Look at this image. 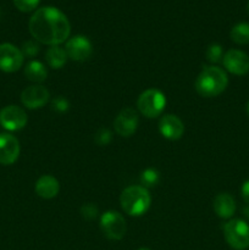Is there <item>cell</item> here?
<instances>
[{
  "label": "cell",
  "mask_w": 249,
  "mask_h": 250,
  "mask_svg": "<svg viewBox=\"0 0 249 250\" xmlns=\"http://www.w3.org/2000/svg\"><path fill=\"white\" fill-rule=\"evenodd\" d=\"M28 29L34 41L46 45L65 43L71 33V24L66 15L54 6L37 10L28 22Z\"/></svg>",
  "instance_id": "cell-1"
},
{
  "label": "cell",
  "mask_w": 249,
  "mask_h": 250,
  "mask_svg": "<svg viewBox=\"0 0 249 250\" xmlns=\"http://www.w3.org/2000/svg\"><path fill=\"white\" fill-rule=\"evenodd\" d=\"M228 84L227 73L217 66L203 68L195 80V90L200 97L214 98L221 94Z\"/></svg>",
  "instance_id": "cell-2"
},
{
  "label": "cell",
  "mask_w": 249,
  "mask_h": 250,
  "mask_svg": "<svg viewBox=\"0 0 249 250\" xmlns=\"http://www.w3.org/2000/svg\"><path fill=\"white\" fill-rule=\"evenodd\" d=\"M120 204L122 210L129 216H142L150 208V193L143 186H129L121 193Z\"/></svg>",
  "instance_id": "cell-3"
},
{
  "label": "cell",
  "mask_w": 249,
  "mask_h": 250,
  "mask_svg": "<svg viewBox=\"0 0 249 250\" xmlns=\"http://www.w3.org/2000/svg\"><path fill=\"white\" fill-rule=\"evenodd\" d=\"M166 106V97L161 90L150 88L142 93L137 100V107L143 116L155 119L160 116Z\"/></svg>",
  "instance_id": "cell-4"
},
{
  "label": "cell",
  "mask_w": 249,
  "mask_h": 250,
  "mask_svg": "<svg viewBox=\"0 0 249 250\" xmlns=\"http://www.w3.org/2000/svg\"><path fill=\"white\" fill-rule=\"evenodd\" d=\"M224 236L232 249L246 250L249 248V225L243 220L233 219L225 224Z\"/></svg>",
  "instance_id": "cell-5"
},
{
  "label": "cell",
  "mask_w": 249,
  "mask_h": 250,
  "mask_svg": "<svg viewBox=\"0 0 249 250\" xmlns=\"http://www.w3.org/2000/svg\"><path fill=\"white\" fill-rule=\"evenodd\" d=\"M100 229L106 238L111 241H120L127 232V224L120 212L109 210L100 217Z\"/></svg>",
  "instance_id": "cell-6"
},
{
  "label": "cell",
  "mask_w": 249,
  "mask_h": 250,
  "mask_svg": "<svg viewBox=\"0 0 249 250\" xmlns=\"http://www.w3.org/2000/svg\"><path fill=\"white\" fill-rule=\"evenodd\" d=\"M24 55L22 50L10 43L0 44V70L12 73L19 71L23 65Z\"/></svg>",
  "instance_id": "cell-7"
},
{
  "label": "cell",
  "mask_w": 249,
  "mask_h": 250,
  "mask_svg": "<svg viewBox=\"0 0 249 250\" xmlns=\"http://www.w3.org/2000/svg\"><path fill=\"white\" fill-rule=\"evenodd\" d=\"M27 114L17 105H7L0 110V125L7 131H20L27 125Z\"/></svg>",
  "instance_id": "cell-8"
},
{
  "label": "cell",
  "mask_w": 249,
  "mask_h": 250,
  "mask_svg": "<svg viewBox=\"0 0 249 250\" xmlns=\"http://www.w3.org/2000/svg\"><path fill=\"white\" fill-rule=\"evenodd\" d=\"M138 124L139 119L136 110L132 109V107H124L115 119L114 128L119 136L127 138V137H131L136 133Z\"/></svg>",
  "instance_id": "cell-9"
},
{
  "label": "cell",
  "mask_w": 249,
  "mask_h": 250,
  "mask_svg": "<svg viewBox=\"0 0 249 250\" xmlns=\"http://www.w3.org/2000/svg\"><path fill=\"white\" fill-rule=\"evenodd\" d=\"M67 58L73 61H85L93 53V46L89 39L84 36H75L67 39L65 46Z\"/></svg>",
  "instance_id": "cell-10"
},
{
  "label": "cell",
  "mask_w": 249,
  "mask_h": 250,
  "mask_svg": "<svg viewBox=\"0 0 249 250\" xmlns=\"http://www.w3.org/2000/svg\"><path fill=\"white\" fill-rule=\"evenodd\" d=\"M222 63L232 75L244 76L249 72V56L238 49H231L225 53Z\"/></svg>",
  "instance_id": "cell-11"
},
{
  "label": "cell",
  "mask_w": 249,
  "mask_h": 250,
  "mask_svg": "<svg viewBox=\"0 0 249 250\" xmlns=\"http://www.w3.org/2000/svg\"><path fill=\"white\" fill-rule=\"evenodd\" d=\"M50 93L44 85L34 84L24 88L21 93V102L27 109L36 110L43 107L49 102Z\"/></svg>",
  "instance_id": "cell-12"
},
{
  "label": "cell",
  "mask_w": 249,
  "mask_h": 250,
  "mask_svg": "<svg viewBox=\"0 0 249 250\" xmlns=\"http://www.w3.org/2000/svg\"><path fill=\"white\" fill-rule=\"evenodd\" d=\"M20 156V142L10 133L0 134V164L12 165Z\"/></svg>",
  "instance_id": "cell-13"
},
{
  "label": "cell",
  "mask_w": 249,
  "mask_h": 250,
  "mask_svg": "<svg viewBox=\"0 0 249 250\" xmlns=\"http://www.w3.org/2000/svg\"><path fill=\"white\" fill-rule=\"evenodd\" d=\"M159 131L164 138L177 141L185 133V126L180 117L176 115H164L159 121Z\"/></svg>",
  "instance_id": "cell-14"
},
{
  "label": "cell",
  "mask_w": 249,
  "mask_h": 250,
  "mask_svg": "<svg viewBox=\"0 0 249 250\" xmlns=\"http://www.w3.org/2000/svg\"><path fill=\"white\" fill-rule=\"evenodd\" d=\"M36 193L43 199H53L60 192V183L54 176L43 175L36 182Z\"/></svg>",
  "instance_id": "cell-15"
},
{
  "label": "cell",
  "mask_w": 249,
  "mask_h": 250,
  "mask_svg": "<svg viewBox=\"0 0 249 250\" xmlns=\"http://www.w3.org/2000/svg\"><path fill=\"white\" fill-rule=\"evenodd\" d=\"M212 208L220 219H231L236 212V202L228 193H220L215 197Z\"/></svg>",
  "instance_id": "cell-16"
},
{
  "label": "cell",
  "mask_w": 249,
  "mask_h": 250,
  "mask_svg": "<svg viewBox=\"0 0 249 250\" xmlns=\"http://www.w3.org/2000/svg\"><path fill=\"white\" fill-rule=\"evenodd\" d=\"M24 76L31 82L42 83L48 77V71H46L45 66L41 61L32 60L24 67Z\"/></svg>",
  "instance_id": "cell-17"
},
{
  "label": "cell",
  "mask_w": 249,
  "mask_h": 250,
  "mask_svg": "<svg viewBox=\"0 0 249 250\" xmlns=\"http://www.w3.org/2000/svg\"><path fill=\"white\" fill-rule=\"evenodd\" d=\"M45 60L51 68L59 70V68L63 67V65L67 61V54H66L65 49L61 48V46L53 45L46 50Z\"/></svg>",
  "instance_id": "cell-18"
},
{
  "label": "cell",
  "mask_w": 249,
  "mask_h": 250,
  "mask_svg": "<svg viewBox=\"0 0 249 250\" xmlns=\"http://www.w3.org/2000/svg\"><path fill=\"white\" fill-rule=\"evenodd\" d=\"M232 41L239 45H246L249 44V23L247 22H239L234 24L229 33Z\"/></svg>",
  "instance_id": "cell-19"
},
{
  "label": "cell",
  "mask_w": 249,
  "mask_h": 250,
  "mask_svg": "<svg viewBox=\"0 0 249 250\" xmlns=\"http://www.w3.org/2000/svg\"><path fill=\"white\" fill-rule=\"evenodd\" d=\"M160 182V173L156 168H146L141 175V183L144 188H153Z\"/></svg>",
  "instance_id": "cell-20"
},
{
  "label": "cell",
  "mask_w": 249,
  "mask_h": 250,
  "mask_svg": "<svg viewBox=\"0 0 249 250\" xmlns=\"http://www.w3.org/2000/svg\"><path fill=\"white\" fill-rule=\"evenodd\" d=\"M224 50H222V46L220 44H211V45L208 46L207 53H205L207 60L212 63L220 62L224 59Z\"/></svg>",
  "instance_id": "cell-21"
},
{
  "label": "cell",
  "mask_w": 249,
  "mask_h": 250,
  "mask_svg": "<svg viewBox=\"0 0 249 250\" xmlns=\"http://www.w3.org/2000/svg\"><path fill=\"white\" fill-rule=\"evenodd\" d=\"M98 214H99V210H98L97 205L93 204V203H87V204H83L81 208V215H82L83 219L85 220H94L97 219Z\"/></svg>",
  "instance_id": "cell-22"
},
{
  "label": "cell",
  "mask_w": 249,
  "mask_h": 250,
  "mask_svg": "<svg viewBox=\"0 0 249 250\" xmlns=\"http://www.w3.org/2000/svg\"><path fill=\"white\" fill-rule=\"evenodd\" d=\"M51 109L58 112V114H63V112L68 111V109H70V102L66 98L61 97V95L56 97L51 102Z\"/></svg>",
  "instance_id": "cell-23"
},
{
  "label": "cell",
  "mask_w": 249,
  "mask_h": 250,
  "mask_svg": "<svg viewBox=\"0 0 249 250\" xmlns=\"http://www.w3.org/2000/svg\"><path fill=\"white\" fill-rule=\"evenodd\" d=\"M41 0H14V4L20 11L31 12L37 9Z\"/></svg>",
  "instance_id": "cell-24"
},
{
  "label": "cell",
  "mask_w": 249,
  "mask_h": 250,
  "mask_svg": "<svg viewBox=\"0 0 249 250\" xmlns=\"http://www.w3.org/2000/svg\"><path fill=\"white\" fill-rule=\"evenodd\" d=\"M111 138H112V134L107 128L98 129L97 133H95V136H94L95 143L100 146H107V144L111 142Z\"/></svg>",
  "instance_id": "cell-25"
},
{
  "label": "cell",
  "mask_w": 249,
  "mask_h": 250,
  "mask_svg": "<svg viewBox=\"0 0 249 250\" xmlns=\"http://www.w3.org/2000/svg\"><path fill=\"white\" fill-rule=\"evenodd\" d=\"M22 53L24 56H36L39 53V45L37 44V41H28L22 46Z\"/></svg>",
  "instance_id": "cell-26"
},
{
  "label": "cell",
  "mask_w": 249,
  "mask_h": 250,
  "mask_svg": "<svg viewBox=\"0 0 249 250\" xmlns=\"http://www.w3.org/2000/svg\"><path fill=\"white\" fill-rule=\"evenodd\" d=\"M241 194L244 202H246L247 204H249V180H247L246 182L243 183V186H242Z\"/></svg>",
  "instance_id": "cell-27"
},
{
  "label": "cell",
  "mask_w": 249,
  "mask_h": 250,
  "mask_svg": "<svg viewBox=\"0 0 249 250\" xmlns=\"http://www.w3.org/2000/svg\"><path fill=\"white\" fill-rule=\"evenodd\" d=\"M246 215H247V216H248V219H249V208L246 210Z\"/></svg>",
  "instance_id": "cell-28"
},
{
  "label": "cell",
  "mask_w": 249,
  "mask_h": 250,
  "mask_svg": "<svg viewBox=\"0 0 249 250\" xmlns=\"http://www.w3.org/2000/svg\"><path fill=\"white\" fill-rule=\"evenodd\" d=\"M247 112H248V115H249V103H248V105H247Z\"/></svg>",
  "instance_id": "cell-29"
},
{
  "label": "cell",
  "mask_w": 249,
  "mask_h": 250,
  "mask_svg": "<svg viewBox=\"0 0 249 250\" xmlns=\"http://www.w3.org/2000/svg\"><path fill=\"white\" fill-rule=\"evenodd\" d=\"M138 250H150V249H146V248H141V249H138Z\"/></svg>",
  "instance_id": "cell-30"
},
{
  "label": "cell",
  "mask_w": 249,
  "mask_h": 250,
  "mask_svg": "<svg viewBox=\"0 0 249 250\" xmlns=\"http://www.w3.org/2000/svg\"><path fill=\"white\" fill-rule=\"evenodd\" d=\"M248 12H249V1H248Z\"/></svg>",
  "instance_id": "cell-31"
}]
</instances>
